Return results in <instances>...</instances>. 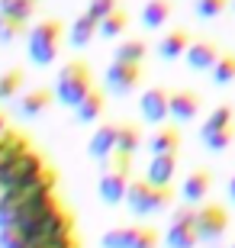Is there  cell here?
Masks as SVG:
<instances>
[{"label": "cell", "mask_w": 235, "mask_h": 248, "mask_svg": "<svg viewBox=\"0 0 235 248\" xmlns=\"http://www.w3.org/2000/svg\"><path fill=\"white\" fill-rule=\"evenodd\" d=\"M64 235H74V216L62 210L55 200L36 213H26L7 229H0V248H32L39 242L64 239Z\"/></svg>", "instance_id": "obj_1"}, {"label": "cell", "mask_w": 235, "mask_h": 248, "mask_svg": "<svg viewBox=\"0 0 235 248\" xmlns=\"http://www.w3.org/2000/svg\"><path fill=\"white\" fill-rule=\"evenodd\" d=\"M48 203H55V174L52 171L46 177H39L36 184L0 190V229L13 226L26 213H36L42 206H48Z\"/></svg>", "instance_id": "obj_2"}, {"label": "cell", "mask_w": 235, "mask_h": 248, "mask_svg": "<svg viewBox=\"0 0 235 248\" xmlns=\"http://www.w3.org/2000/svg\"><path fill=\"white\" fill-rule=\"evenodd\" d=\"M62 42H64L62 19H39L36 26L29 29V36H26L29 62L39 64V68L55 64V62H58V55H62Z\"/></svg>", "instance_id": "obj_3"}, {"label": "cell", "mask_w": 235, "mask_h": 248, "mask_svg": "<svg viewBox=\"0 0 235 248\" xmlns=\"http://www.w3.org/2000/svg\"><path fill=\"white\" fill-rule=\"evenodd\" d=\"M91 91H94V74L87 68V62H81V58L68 62L55 78V100L62 107H68V110H74Z\"/></svg>", "instance_id": "obj_4"}, {"label": "cell", "mask_w": 235, "mask_h": 248, "mask_svg": "<svg viewBox=\"0 0 235 248\" xmlns=\"http://www.w3.org/2000/svg\"><path fill=\"white\" fill-rule=\"evenodd\" d=\"M174 203V187H155L148 181H129L126 187V206L136 216H155V213L171 210Z\"/></svg>", "instance_id": "obj_5"}, {"label": "cell", "mask_w": 235, "mask_h": 248, "mask_svg": "<svg viewBox=\"0 0 235 248\" xmlns=\"http://www.w3.org/2000/svg\"><path fill=\"white\" fill-rule=\"evenodd\" d=\"M200 142L209 152H226L235 142V110L229 103H219L213 113H206V120L200 126Z\"/></svg>", "instance_id": "obj_6"}, {"label": "cell", "mask_w": 235, "mask_h": 248, "mask_svg": "<svg viewBox=\"0 0 235 248\" xmlns=\"http://www.w3.org/2000/svg\"><path fill=\"white\" fill-rule=\"evenodd\" d=\"M52 168L46 165V158L39 155V152H23V155L13 161V165L3 171L0 177V190H10V187H26V184H36L39 177H46Z\"/></svg>", "instance_id": "obj_7"}, {"label": "cell", "mask_w": 235, "mask_h": 248, "mask_svg": "<svg viewBox=\"0 0 235 248\" xmlns=\"http://www.w3.org/2000/svg\"><path fill=\"white\" fill-rule=\"evenodd\" d=\"M200 245V232H197V210L193 206H181L174 210L168 232H164V248H197Z\"/></svg>", "instance_id": "obj_8"}, {"label": "cell", "mask_w": 235, "mask_h": 248, "mask_svg": "<svg viewBox=\"0 0 235 248\" xmlns=\"http://www.w3.org/2000/svg\"><path fill=\"white\" fill-rule=\"evenodd\" d=\"M161 242L164 239L152 226H116V229L103 232L100 245L103 248H158Z\"/></svg>", "instance_id": "obj_9"}, {"label": "cell", "mask_w": 235, "mask_h": 248, "mask_svg": "<svg viewBox=\"0 0 235 248\" xmlns=\"http://www.w3.org/2000/svg\"><path fill=\"white\" fill-rule=\"evenodd\" d=\"M229 210L222 203H200L197 210V232L203 245H216L222 242V235L229 232Z\"/></svg>", "instance_id": "obj_10"}, {"label": "cell", "mask_w": 235, "mask_h": 248, "mask_svg": "<svg viewBox=\"0 0 235 248\" xmlns=\"http://www.w3.org/2000/svg\"><path fill=\"white\" fill-rule=\"evenodd\" d=\"M142 81V64L139 62H119L113 58V64L107 68V87L116 97H129Z\"/></svg>", "instance_id": "obj_11"}, {"label": "cell", "mask_w": 235, "mask_h": 248, "mask_svg": "<svg viewBox=\"0 0 235 248\" xmlns=\"http://www.w3.org/2000/svg\"><path fill=\"white\" fill-rule=\"evenodd\" d=\"M139 113L145 123L152 126H164V120H171V93L164 87H148L139 97Z\"/></svg>", "instance_id": "obj_12"}, {"label": "cell", "mask_w": 235, "mask_h": 248, "mask_svg": "<svg viewBox=\"0 0 235 248\" xmlns=\"http://www.w3.org/2000/svg\"><path fill=\"white\" fill-rule=\"evenodd\" d=\"M126 187H129V174L126 171H116V168H107L97 181V197L110 206H119L126 203Z\"/></svg>", "instance_id": "obj_13"}, {"label": "cell", "mask_w": 235, "mask_h": 248, "mask_svg": "<svg viewBox=\"0 0 235 248\" xmlns=\"http://www.w3.org/2000/svg\"><path fill=\"white\" fill-rule=\"evenodd\" d=\"M209 190H213V171H209V168H193V171L184 177V184H181V197H184V203H190V206L203 203L209 197Z\"/></svg>", "instance_id": "obj_14"}, {"label": "cell", "mask_w": 235, "mask_h": 248, "mask_svg": "<svg viewBox=\"0 0 235 248\" xmlns=\"http://www.w3.org/2000/svg\"><path fill=\"white\" fill-rule=\"evenodd\" d=\"M219 46L213 42V39H193L187 48V55H184V62H187L190 71H213V64L219 62Z\"/></svg>", "instance_id": "obj_15"}, {"label": "cell", "mask_w": 235, "mask_h": 248, "mask_svg": "<svg viewBox=\"0 0 235 248\" xmlns=\"http://www.w3.org/2000/svg\"><path fill=\"white\" fill-rule=\"evenodd\" d=\"M116 132H119L116 123H100L94 129L91 142H87V152H91L94 161H110V155L116 152Z\"/></svg>", "instance_id": "obj_16"}, {"label": "cell", "mask_w": 235, "mask_h": 248, "mask_svg": "<svg viewBox=\"0 0 235 248\" xmlns=\"http://www.w3.org/2000/svg\"><path fill=\"white\" fill-rule=\"evenodd\" d=\"M174 174H177V155H152L145 168V181L155 187H171Z\"/></svg>", "instance_id": "obj_17"}, {"label": "cell", "mask_w": 235, "mask_h": 248, "mask_svg": "<svg viewBox=\"0 0 235 248\" xmlns=\"http://www.w3.org/2000/svg\"><path fill=\"white\" fill-rule=\"evenodd\" d=\"M200 113V93L197 91H171V120L174 123H190Z\"/></svg>", "instance_id": "obj_18"}, {"label": "cell", "mask_w": 235, "mask_h": 248, "mask_svg": "<svg viewBox=\"0 0 235 248\" xmlns=\"http://www.w3.org/2000/svg\"><path fill=\"white\" fill-rule=\"evenodd\" d=\"M94 36H100V23L84 10L81 16H74L71 29H68V42H71V48H87L94 42Z\"/></svg>", "instance_id": "obj_19"}, {"label": "cell", "mask_w": 235, "mask_h": 248, "mask_svg": "<svg viewBox=\"0 0 235 248\" xmlns=\"http://www.w3.org/2000/svg\"><path fill=\"white\" fill-rule=\"evenodd\" d=\"M52 100H55V91H48V87H32V91H26L19 97V116L36 120V116H42V113L48 110Z\"/></svg>", "instance_id": "obj_20"}, {"label": "cell", "mask_w": 235, "mask_h": 248, "mask_svg": "<svg viewBox=\"0 0 235 248\" xmlns=\"http://www.w3.org/2000/svg\"><path fill=\"white\" fill-rule=\"evenodd\" d=\"M190 32L187 29H171V32H164L161 42H158V55L164 58V62H177V58L187 55V48H190Z\"/></svg>", "instance_id": "obj_21"}, {"label": "cell", "mask_w": 235, "mask_h": 248, "mask_svg": "<svg viewBox=\"0 0 235 248\" xmlns=\"http://www.w3.org/2000/svg\"><path fill=\"white\" fill-rule=\"evenodd\" d=\"M23 152H29L26 136H19V132H10V129H7V132L0 136V177H3V171H7Z\"/></svg>", "instance_id": "obj_22"}, {"label": "cell", "mask_w": 235, "mask_h": 248, "mask_svg": "<svg viewBox=\"0 0 235 248\" xmlns=\"http://www.w3.org/2000/svg\"><path fill=\"white\" fill-rule=\"evenodd\" d=\"M181 142H184V136L177 126H158V132L148 142V148H152V155H177Z\"/></svg>", "instance_id": "obj_23"}, {"label": "cell", "mask_w": 235, "mask_h": 248, "mask_svg": "<svg viewBox=\"0 0 235 248\" xmlns=\"http://www.w3.org/2000/svg\"><path fill=\"white\" fill-rule=\"evenodd\" d=\"M103 107H107V97H103V91H97V87H94V91L87 93L78 107H74V116H78V123H100Z\"/></svg>", "instance_id": "obj_24"}, {"label": "cell", "mask_w": 235, "mask_h": 248, "mask_svg": "<svg viewBox=\"0 0 235 248\" xmlns=\"http://www.w3.org/2000/svg\"><path fill=\"white\" fill-rule=\"evenodd\" d=\"M171 19V0H148L142 7V26L145 29H161Z\"/></svg>", "instance_id": "obj_25"}, {"label": "cell", "mask_w": 235, "mask_h": 248, "mask_svg": "<svg viewBox=\"0 0 235 248\" xmlns=\"http://www.w3.org/2000/svg\"><path fill=\"white\" fill-rule=\"evenodd\" d=\"M142 145V129L136 123H119L116 132V152H126V155H136V148Z\"/></svg>", "instance_id": "obj_26"}, {"label": "cell", "mask_w": 235, "mask_h": 248, "mask_svg": "<svg viewBox=\"0 0 235 248\" xmlns=\"http://www.w3.org/2000/svg\"><path fill=\"white\" fill-rule=\"evenodd\" d=\"M126 29H129V13H126V10H119V7L113 10L110 16L100 19V36H103V39H119Z\"/></svg>", "instance_id": "obj_27"}, {"label": "cell", "mask_w": 235, "mask_h": 248, "mask_svg": "<svg viewBox=\"0 0 235 248\" xmlns=\"http://www.w3.org/2000/svg\"><path fill=\"white\" fill-rule=\"evenodd\" d=\"M209 78H213L216 87H229V84H235V55H232V52H229V55H219V62L213 64Z\"/></svg>", "instance_id": "obj_28"}, {"label": "cell", "mask_w": 235, "mask_h": 248, "mask_svg": "<svg viewBox=\"0 0 235 248\" xmlns=\"http://www.w3.org/2000/svg\"><path fill=\"white\" fill-rule=\"evenodd\" d=\"M0 13L19 19V23H29L36 13V0H0Z\"/></svg>", "instance_id": "obj_29"}, {"label": "cell", "mask_w": 235, "mask_h": 248, "mask_svg": "<svg viewBox=\"0 0 235 248\" xmlns=\"http://www.w3.org/2000/svg\"><path fill=\"white\" fill-rule=\"evenodd\" d=\"M145 55H148V46H145L142 39H123V42L116 46V55H113V58H119V62H139V64H142Z\"/></svg>", "instance_id": "obj_30"}, {"label": "cell", "mask_w": 235, "mask_h": 248, "mask_svg": "<svg viewBox=\"0 0 235 248\" xmlns=\"http://www.w3.org/2000/svg\"><path fill=\"white\" fill-rule=\"evenodd\" d=\"M23 81H26V74L19 71V68H10V71L0 74V100H13L19 93V87H23Z\"/></svg>", "instance_id": "obj_31"}, {"label": "cell", "mask_w": 235, "mask_h": 248, "mask_svg": "<svg viewBox=\"0 0 235 248\" xmlns=\"http://www.w3.org/2000/svg\"><path fill=\"white\" fill-rule=\"evenodd\" d=\"M229 3H232V0H193V13H197L200 19H216L229 10Z\"/></svg>", "instance_id": "obj_32"}, {"label": "cell", "mask_w": 235, "mask_h": 248, "mask_svg": "<svg viewBox=\"0 0 235 248\" xmlns=\"http://www.w3.org/2000/svg\"><path fill=\"white\" fill-rule=\"evenodd\" d=\"M23 29H26V23H19V19L3 16V13H0V46H10V42H16V39L23 36Z\"/></svg>", "instance_id": "obj_33"}, {"label": "cell", "mask_w": 235, "mask_h": 248, "mask_svg": "<svg viewBox=\"0 0 235 248\" xmlns=\"http://www.w3.org/2000/svg\"><path fill=\"white\" fill-rule=\"evenodd\" d=\"M116 7H119V0H91V3H87V13H91V16L100 23V19L110 16Z\"/></svg>", "instance_id": "obj_34"}, {"label": "cell", "mask_w": 235, "mask_h": 248, "mask_svg": "<svg viewBox=\"0 0 235 248\" xmlns=\"http://www.w3.org/2000/svg\"><path fill=\"white\" fill-rule=\"evenodd\" d=\"M103 168H116V171H132V155H126V152H113L110 155V161H103Z\"/></svg>", "instance_id": "obj_35"}, {"label": "cell", "mask_w": 235, "mask_h": 248, "mask_svg": "<svg viewBox=\"0 0 235 248\" xmlns=\"http://www.w3.org/2000/svg\"><path fill=\"white\" fill-rule=\"evenodd\" d=\"M32 248H78V239L74 235H64V239H48V242H39Z\"/></svg>", "instance_id": "obj_36"}, {"label": "cell", "mask_w": 235, "mask_h": 248, "mask_svg": "<svg viewBox=\"0 0 235 248\" xmlns=\"http://www.w3.org/2000/svg\"><path fill=\"white\" fill-rule=\"evenodd\" d=\"M229 200H232V203H235V174H232V177H229Z\"/></svg>", "instance_id": "obj_37"}, {"label": "cell", "mask_w": 235, "mask_h": 248, "mask_svg": "<svg viewBox=\"0 0 235 248\" xmlns=\"http://www.w3.org/2000/svg\"><path fill=\"white\" fill-rule=\"evenodd\" d=\"M7 132V120H3V113H0V136Z\"/></svg>", "instance_id": "obj_38"}, {"label": "cell", "mask_w": 235, "mask_h": 248, "mask_svg": "<svg viewBox=\"0 0 235 248\" xmlns=\"http://www.w3.org/2000/svg\"><path fill=\"white\" fill-rule=\"evenodd\" d=\"M232 13H235V0H232Z\"/></svg>", "instance_id": "obj_39"}, {"label": "cell", "mask_w": 235, "mask_h": 248, "mask_svg": "<svg viewBox=\"0 0 235 248\" xmlns=\"http://www.w3.org/2000/svg\"><path fill=\"white\" fill-rule=\"evenodd\" d=\"M36 3H39V0H36Z\"/></svg>", "instance_id": "obj_40"}, {"label": "cell", "mask_w": 235, "mask_h": 248, "mask_svg": "<svg viewBox=\"0 0 235 248\" xmlns=\"http://www.w3.org/2000/svg\"><path fill=\"white\" fill-rule=\"evenodd\" d=\"M232 248H235V245H232Z\"/></svg>", "instance_id": "obj_41"}]
</instances>
